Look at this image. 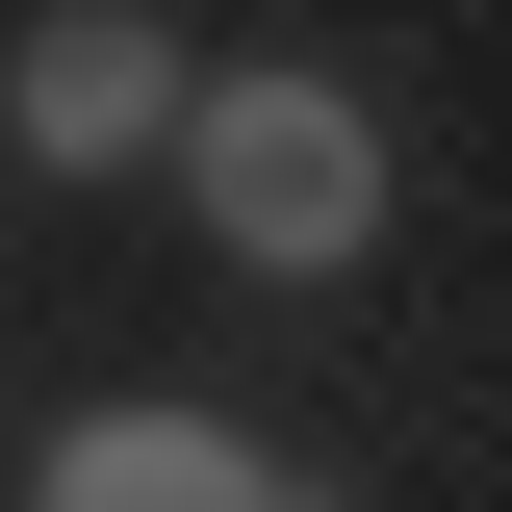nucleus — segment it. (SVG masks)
I'll use <instances>...</instances> for the list:
<instances>
[{
  "mask_svg": "<svg viewBox=\"0 0 512 512\" xmlns=\"http://www.w3.org/2000/svg\"><path fill=\"white\" fill-rule=\"evenodd\" d=\"M180 205H205V256L231 282H359L384 256V103L359 77H308V52H180Z\"/></svg>",
  "mask_w": 512,
  "mask_h": 512,
  "instance_id": "obj_1",
  "label": "nucleus"
},
{
  "mask_svg": "<svg viewBox=\"0 0 512 512\" xmlns=\"http://www.w3.org/2000/svg\"><path fill=\"white\" fill-rule=\"evenodd\" d=\"M26 512H308V461L256 436V410H180V384H128L26 461Z\"/></svg>",
  "mask_w": 512,
  "mask_h": 512,
  "instance_id": "obj_2",
  "label": "nucleus"
},
{
  "mask_svg": "<svg viewBox=\"0 0 512 512\" xmlns=\"http://www.w3.org/2000/svg\"><path fill=\"white\" fill-rule=\"evenodd\" d=\"M154 128H180V52H154L128 0H52V26L0 52V154H26V180H128Z\"/></svg>",
  "mask_w": 512,
  "mask_h": 512,
  "instance_id": "obj_3",
  "label": "nucleus"
}]
</instances>
